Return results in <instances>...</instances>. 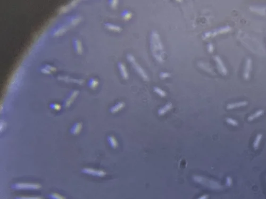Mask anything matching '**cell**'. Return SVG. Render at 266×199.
I'll return each mask as SVG.
<instances>
[{"label": "cell", "mask_w": 266, "mask_h": 199, "mask_svg": "<svg viewBox=\"0 0 266 199\" xmlns=\"http://www.w3.org/2000/svg\"><path fill=\"white\" fill-rule=\"evenodd\" d=\"M151 47L153 55L157 54V52L163 51V45L160 38V36L156 31H153L151 35Z\"/></svg>", "instance_id": "6da1fadb"}, {"label": "cell", "mask_w": 266, "mask_h": 199, "mask_svg": "<svg viewBox=\"0 0 266 199\" xmlns=\"http://www.w3.org/2000/svg\"><path fill=\"white\" fill-rule=\"evenodd\" d=\"M11 189L16 190H39L41 188L42 186L38 183H17L11 185Z\"/></svg>", "instance_id": "7a4b0ae2"}, {"label": "cell", "mask_w": 266, "mask_h": 199, "mask_svg": "<svg viewBox=\"0 0 266 199\" xmlns=\"http://www.w3.org/2000/svg\"><path fill=\"white\" fill-rule=\"evenodd\" d=\"M127 59L128 61L131 63L132 65L137 72V73L139 74V76L142 77L144 80L149 81V78L148 74H146V72L142 69V67L136 62L134 56L132 55L131 54H127Z\"/></svg>", "instance_id": "3957f363"}, {"label": "cell", "mask_w": 266, "mask_h": 199, "mask_svg": "<svg viewBox=\"0 0 266 199\" xmlns=\"http://www.w3.org/2000/svg\"><path fill=\"white\" fill-rule=\"evenodd\" d=\"M81 172L85 174L93 176H97L102 177L106 175V172L104 170L95 169L92 168L85 167L81 169Z\"/></svg>", "instance_id": "277c9868"}, {"label": "cell", "mask_w": 266, "mask_h": 199, "mask_svg": "<svg viewBox=\"0 0 266 199\" xmlns=\"http://www.w3.org/2000/svg\"><path fill=\"white\" fill-rule=\"evenodd\" d=\"M252 69V59L251 58H248L246 61L245 66L243 77L246 80H248L250 76V73Z\"/></svg>", "instance_id": "5b68a950"}, {"label": "cell", "mask_w": 266, "mask_h": 199, "mask_svg": "<svg viewBox=\"0 0 266 199\" xmlns=\"http://www.w3.org/2000/svg\"><path fill=\"white\" fill-rule=\"evenodd\" d=\"M79 91L77 90L71 92V94L68 96L66 101L64 102V106L65 107H69L70 106H71L72 103L74 101L75 98L77 97L78 96Z\"/></svg>", "instance_id": "8992f818"}, {"label": "cell", "mask_w": 266, "mask_h": 199, "mask_svg": "<svg viewBox=\"0 0 266 199\" xmlns=\"http://www.w3.org/2000/svg\"><path fill=\"white\" fill-rule=\"evenodd\" d=\"M214 59H215V60L216 61L217 64V65H218V67L219 70L220 71V72H221L222 74H223V75H225V76L227 75V69H226V67L225 66L223 62V61L221 59V58H220V57L218 56V55H216V56H215L214 57Z\"/></svg>", "instance_id": "52a82bcc"}, {"label": "cell", "mask_w": 266, "mask_h": 199, "mask_svg": "<svg viewBox=\"0 0 266 199\" xmlns=\"http://www.w3.org/2000/svg\"><path fill=\"white\" fill-rule=\"evenodd\" d=\"M230 30H231V27H229V26H226V27H225L223 28H220V29L217 30L214 32H208L207 34H208V37L209 38L210 37H211V36L214 37V36H216V35H218V34H223V33H226L227 32H229Z\"/></svg>", "instance_id": "ba28073f"}, {"label": "cell", "mask_w": 266, "mask_h": 199, "mask_svg": "<svg viewBox=\"0 0 266 199\" xmlns=\"http://www.w3.org/2000/svg\"><path fill=\"white\" fill-rule=\"evenodd\" d=\"M72 43H73V46H74V48L75 52L79 55L82 54L83 49L82 47L81 42L77 38H74L73 39Z\"/></svg>", "instance_id": "9c48e42d"}, {"label": "cell", "mask_w": 266, "mask_h": 199, "mask_svg": "<svg viewBox=\"0 0 266 199\" xmlns=\"http://www.w3.org/2000/svg\"><path fill=\"white\" fill-rule=\"evenodd\" d=\"M83 124L81 122L75 123L70 130V132L72 135H78L82 131Z\"/></svg>", "instance_id": "30bf717a"}, {"label": "cell", "mask_w": 266, "mask_h": 199, "mask_svg": "<svg viewBox=\"0 0 266 199\" xmlns=\"http://www.w3.org/2000/svg\"><path fill=\"white\" fill-rule=\"evenodd\" d=\"M118 67L120 72L121 76L123 77V79L125 80H127L129 78L127 70L126 69V66H125L124 64L122 62L118 63Z\"/></svg>", "instance_id": "8fae6325"}, {"label": "cell", "mask_w": 266, "mask_h": 199, "mask_svg": "<svg viewBox=\"0 0 266 199\" xmlns=\"http://www.w3.org/2000/svg\"><path fill=\"white\" fill-rule=\"evenodd\" d=\"M68 29L67 26L65 25H62L54 29L53 32V35L54 36H59L64 34L65 32H67Z\"/></svg>", "instance_id": "7c38bea8"}, {"label": "cell", "mask_w": 266, "mask_h": 199, "mask_svg": "<svg viewBox=\"0 0 266 199\" xmlns=\"http://www.w3.org/2000/svg\"><path fill=\"white\" fill-rule=\"evenodd\" d=\"M248 104V102L246 101H240L238 103H233V104H229L227 105V108L228 109H232L234 108H238L240 107H243L245 106Z\"/></svg>", "instance_id": "4fadbf2b"}, {"label": "cell", "mask_w": 266, "mask_h": 199, "mask_svg": "<svg viewBox=\"0 0 266 199\" xmlns=\"http://www.w3.org/2000/svg\"><path fill=\"white\" fill-rule=\"evenodd\" d=\"M125 104L124 103V102H119L117 104L112 106L111 108H110V111L111 113H116L117 112H119V111H120L121 109H122L123 108H124L125 107Z\"/></svg>", "instance_id": "5bb4252c"}, {"label": "cell", "mask_w": 266, "mask_h": 199, "mask_svg": "<svg viewBox=\"0 0 266 199\" xmlns=\"http://www.w3.org/2000/svg\"><path fill=\"white\" fill-rule=\"evenodd\" d=\"M172 107H173V104L171 103H169L164 106H163V107L160 109L158 111V114L160 116L163 115L169 111H170Z\"/></svg>", "instance_id": "9a60e30c"}, {"label": "cell", "mask_w": 266, "mask_h": 199, "mask_svg": "<svg viewBox=\"0 0 266 199\" xmlns=\"http://www.w3.org/2000/svg\"><path fill=\"white\" fill-rule=\"evenodd\" d=\"M105 27L108 29V30H110L111 31L114 32H119L122 30V28L120 27L117 26V25H114L110 23H106L105 24Z\"/></svg>", "instance_id": "2e32d148"}, {"label": "cell", "mask_w": 266, "mask_h": 199, "mask_svg": "<svg viewBox=\"0 0 266 199\" xmlns=\"http://www.w3.org/2000/svg\"><path fill=\"white\" fill-rule=\"evenodd\" d=\"M107 140L110 146L112 148L116 149L118 146V141L116 140V139L115 138V137L113 136H109L107 138Z\"/></svg>", "instance_id": "e0dca14e"}, {"label": "cell", "mask_w": 266, "mask_h": 199, "mask_svg": "<svg viewBox=\"0 0 266 199\" xmlns=\"http://www.w3.org/2000/svg\"><path fill=\"white\" fill-rule=\"evenodd\" d=\"M263 114H264L263 110H259L258 111L255 112V113L250 116L248 117V120L249 121H252L253 120L258 118L260 116L263 115Z\"/></svg>", "instance_id": "ac0fdd59"}, {"label": "cell", "mask_w": 266, "mask_h": 199, "mask_svg": "<svg viewBox=\"0 0 266 199\" xmlns=\"http://www.w3.org/2000/svg\"><path fill=\"white\" fill-rule=\"evenodd\" d=\"M263 136V134L260 133V134H258L257 136H256L255 140H254V143H253V148L255 149V150H257V149H258L259 145H260V143L261 141L262 140Z\"/></svg>", "instance_id": "d6986e66"}, {"label": "cell", "mask_w": 266, "mask_h": 199, "mask_svg": "<svg viewBox=\"0 0 266 199\" xmlns=\"http://www.w3.org/2000/svg\"><path fill=\"white\" fill-rule=\"evenodd\" d=\"M98 84H99V81H97V80H96L94 78H91L89 80L88 85H89V87L91 89H94L97 87Z\"/></svg>", "instance_id": "ffe728a7"}, {"label": "cell", "mask_w": 266, "mask_h": 199, "mask_svg": "<svg viewBox=\"0 0 266 199\" xmlns=\"http://www.w3.org/2000/svg\"><path fill=\"white\" fill-rule=\"evenodd\" d=\"M81 20V18L79 16H74L69 19V21L71 25L74 26V25H77L78 23H79Z\"/></svg>", "instance_id": "44dd1931"}, {"label": "cell", "mask_w": 266, "mask_h": 199, "mask_svg": "<svg viewBox=\"0 0 266 199\" xmlns=\"http://www.w3.org/2000/svg\"><path fill=\"white\" fill-rule=\"evenodd\" d=\"M153 90H154V91L157 94L159 95L160 96H161L162 97H164L167 95L166 92L164 90H163L162 89H161L160 88L155 87L153 88Z\"/></svg>", "instance_id": "7402d4cb"}, {"label": "cell", "mask_w": 266, "mask_h": 199, "mask_svg": "<svg viewBox=\"0 0 266 199\" xmlns=\"http://www.w3.org/2000/svg\"><path fill=\"white\" fill-rule=\"evenodd\" d=\"M47 197L50 199H66L65 197L56 193H51L48 195Z\"/></svg>", "instance_id": "603a6c76"}, {"label": "cell", "mask_w": 266, "mask_h": 199, "mask_svg": "<svg viewBox=\"0 0 266 199\" xmlns=\"http://www.w3.org/2000/svg\"><path fill=\"white\" fill-rule=\"evenodd\" d=\"M226 121L227 123L229 124L230 125L233 126H238V123L237 121L235 120L234 119L231 118H226Z\"/></svg>", "instance_id": "cb8c5ba5"}, {"label": "cell", "mask_w": 266, "mask_h": 199, "mask_svg": "<svg viewBox=\"0 0 266 199\" xmlns=\"http://www.w3.org/2000/svg\"><path fill=\"white\" fill-rule=\"evenodd\" d=\"M50 108L56 111H60L61 109V106L60 104H56V103H51L49 105Z\"/></svg>", "instance_id": "d4e9b609"}, {"label": "cell", "mask_w": 266, "mask_h": 199, "mask_svg": "<svg viewBox=\"0 0 266 199\" xmlns=\"http://www.w3.org/2000/svg\"><path fill=\"white\" fill-rule=\"evenodd\" d=\"M14 199H43V198L42 197H40V196H22L16 197Z\"/></svg>", "instance_id": "484cf974"}, {"label": "cell", "mask_w": 266, "mask_h": 199, "mask_svg": "<svg viewBox=\"0 0 266 199\" xmlns=\"http://www.w3.org/2000/svg\"><path fill=\"white\" fill-rule=\"evenodd\" d=\"M131 12H125L124 14H123V18H124V19H125V20H128V19H130L131 17Z\"/></svg>", "instance_id": "4316f807"}, {"label": "cell", "mask_w": 266, "mask_h": 199, "mask_svg": "<svg viewBox=\"0 0 266 199\" xmlns=\"http://www.w3.org/2000/svg\"><path fill=\"white\" fill-rule=\"evenodd\" d=\"M160 76L162 79H165V78H167L168 77H170V74L169 73H168V72H162L161 74H160Z\"/></svg>", "instance_id": "83f0119b"}, {"label": "cell", "mask_w": 266, "mask_h": 199, "mask_svg": "<svg viewBox=\"0 0 266 199\" xmlns=\"http://www.w3.org/2000/svg\"><path fill=\"white\" fill-rule=\"evenodd\" d=\"M45 67H46V69H47L48 70H49L50 71H53V72H54V71H56L57 70V69H56L55 67L51 66V65H49V64H46Z\"/></svg>", "instance_id": "f1b7e54d"}, {"label": "cell", "mask_w": 266, "mask_h": 199, "mask_svg": "<svg viewBox=\"0 0 266 199\" xmlns=\"http://www.w3.org/2000/svg\"><path fill=\"white\" fill-rule=\"evenodd\" d=\"M118 1H110V5H111V7H116L117 6V4H118Z\"/></svg>", "instance_id": "f546056e"}, {"label": "cell", "mask_w": 266, "mask_h": 199, "mask_svg": "<svg viewBox=\"0 0 266 199\" xmlns=\"http://www.w3.org/2000/svg\"><path fill=\"white\" fill-rule=\"evenodd\" d=\"M208 49L209 52L213 53V52L214 48H213V46L212 45V44H209L208 45Z\"/></svg>", "instance_id": "4dcf8cb0"}, {"label": "cell", "mask_w": 266, "mask_h": 199, "mask_svg": "<svg viewBox=\"0 0 266 199\" xmlns=\"http://www.w3.org/2000/svg\"><path fill=\"white\" fill-rule=\"evenodd\" d=\"M41 71H42V72L43 73V74H49L51 73V71H50L47 69H46L45 67L42 68V69H41Z\"/></svg>", "instance_id": "1f68e13d"}, {"label": "cell", "mask_w": 266, "mask_h": 199, "mask_svg": "<svg viewBox=\"0 0 266 199\" xmlns=\"http://www.w3.org/2000/svg\"><path fill=\"white\" fill-rule=\"evenodd\" d=\"M232 183V180L230 177H228L227 178V185L228 186H231Z\"/></svg>", "instance_id": "d6a6232c"}]
</instances>
